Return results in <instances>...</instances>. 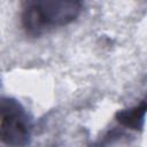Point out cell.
Returning <instances> with one entry per match:
<instances>
[{"mask_svg": "<svg viewBox=\"0 0 147 147\" xmlns=\"http://www.w3.org/2000/svg\"><path fill=\"white\" fill-rule=\"evenodd\" d=\"M80 0H23V25L32 34H40L75 20Z\"/></svg>", "mask_w": 147, "mask_h": 147, "instance_id": "6da1fadb", "label": "cell"}, {"mask_svg": "<svg viewBox=\"0 0 147 147\" xmlns=\"http://www.w3.org/2000/svg\"><path fill=\"white\" fill-rule=\"evenodd\" d=\"M29 138V122L20 109V106L11 100L2 102L1 115V139L10 145L25 144Z\"/></svg>", "mask_w": 147, "mask_h": 147, "instance_id": "7a4b0ae2", "label": "cell"}]
</instances>
